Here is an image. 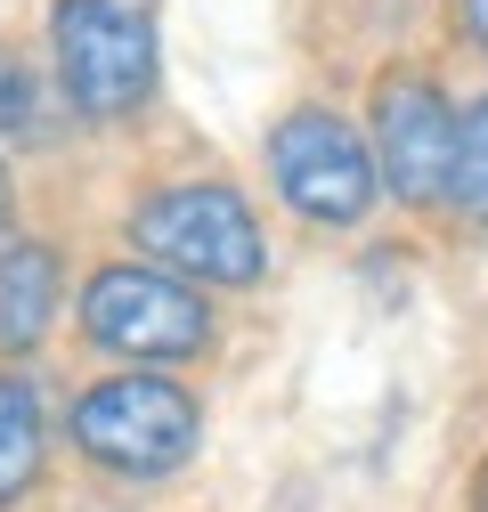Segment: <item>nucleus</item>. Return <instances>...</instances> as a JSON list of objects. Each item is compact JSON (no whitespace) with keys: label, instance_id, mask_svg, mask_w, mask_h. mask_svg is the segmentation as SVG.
<instances>
[{"label":"nucleus","instance_id":"nucleus-1","mask_svg":"<svg viewBox=\"0 0 488 512\" xmlns=\"http://www.w3.org/2000/svg\"><path fill=\"white\" fill-rule=\"evenodd\" d=\"M196 439H204V415L171 374L131 366V374L98 382V391H82V407H74V447L114 480H171L196 456Z\"/></svg>","mask_w":488,"mask_h":512},{"label":"nucleus","instance_id":"nucleus-2","mask_svg":"<svg viewBox=\"0 0 488 512\" xmlns=\"http://www.w3.org/2000/svg\"><path fill=\"white\" fill-rule=\"evenodd\" d=\"M49 49H57V90L90 122L139 114L155 90V25L139 0H57Z\"/></svg>","mask_w":488,"mask_h":512},{"label":"nucleus","instance_id":"nucleus-3","mask_svg":"<svg viewBox=\"0 0 488 512\" xmlns=\"http://www.w3.org/2000/svg\"><path fill=\"white\" fill-rule=\"evenodd\" d=\"M131 236H139V252H155L163 269H188L196 285H261V269H269V236H261L253 204L220 179H188V187L147 196Z\"/></svg>","mask_w":488,"mask_h":512},{"label":"nucleus","instance_id":"nucleus-4","mask_svg":"<svg viewBox=\"0 0 488 512\" xmlns=\"http://www.w3.org/2000/svg\"><path fill=\"white\" fill-rule=\"evenodd\" d=\"M82 334L114 358H196L212 342V309L188 277H163V269H131L114 261L90 277L82 293Z\"/></svg>","mask_w":488,"mask_h":512},{"label":"nucleus","instance_id":"nucleus-5","mask_svg":"<svg viewBox=\"0 0 488 512\" xmlns=\"http://www.w3.org/2000/svg\"><path fill=\"white\" fill-rule=\"evenodd\" d=\"M269 171H277V196L301 212V220H318V228H358L366 212H375V147H366L342 114L326 106H301L277 122V139H269Z\"/></svg>","mask_w":488,"mask_h":512},{"label":"nucleus","instance_id":"nucleus-6","mask_svg":"<svg viewBox=\"0 0 488 512\" xmlns=\"http://www.w3.org/2000/svg\"><path fill=\"white\" fill-rule=\"evenodd\" d=\"M375 171L399 204L440 212L456 187V106L423 74H383L375 82Z\"/></svg>","mask_w":488,"mask_h":512},{"label":"nucleus","instance_id":"nucleus-7","mask_svg":"<svg viewBox=\"0 0 488 512\" xmlns=\"http://www.w3.org/2000/svg\"><path fill=\"white\" fill-rule=\"evenodd\" d=\"M57 309V252L49 244H0V350H33Z\"/></svg>","mask_w":488,"mask_h":512},{"label":"nucleus","instance_id":"nucleus-8","mask_svg":"<svg viewBox=\"0 0 488 512\" xmlns=\"http://www.w3.org/2000/svg\"><path fill=\"white\" fill-rule=\"evenodd\" d=\"M41 480V399L17 374H0V504H17Z\"/></svg>","mask_w":488,"mask_h":512},{"label":"nucleus","instance_id":"nucleus-9","mask_svg":"<svg viewBox=\"0 0 488 512\" xmlns=\"http://www.w3.org/2000/svg\"><path fill=\"white\" fill-rule=\"evenodd\" d=\"M448 204L488 220V98L456 122V187H448Z\"/></svg>","mask_w":488,"mask_h":512},{"label":"nucleus","instance_id":"nucleus-10","mask_svg":"<svg viewBox=\"0 0 488 512\" xmlns=\"http://www.w3.org/2000/svg\"><path fill=\"white\" fill-rule=\"evenodd\" d=\"M33 114V82H25V66L9 49H0V131H17V122Z\"/></svg>","mask_w":488,"mask_h":512},{"label":"nucleus","instance_id":"nucleus-11","mask_svg":"<svg viewBox=\"0 0 488 512\" xmlns=\"http://www.w3.org/2000/svg\"><path fill=\"white\" fill-rule=\"evenodd\" d=\"M464 25H472V41L488 49V0H464Z\"/></svg>","mask_w":488,"mask_h":512},{"label":"nucleus","instance_id":"nucleus-12","mask_svg":"<svg viewBox=\"0 0 488 512\" xmlns=\"http://www.w3.org/2000/svg\"><path fill=\"white\" fill-rule=\"evenodd\" d=\"M9 212H17V196H9V171H0V236H9Z\"/></svg>","mask_w":488,"mask_h":512}]
</instances>
